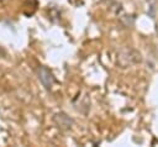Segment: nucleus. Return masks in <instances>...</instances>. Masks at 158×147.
Instances as JSON below:
<instances>
[{
    "instance_id": "7ed1b4c3",
    "label": "nucleus",
    "mask_w": 158,
    "mask_h": 147,
    "mask_svg": "<svg viewBox=\"0 0 158 147\" xmlns=\"http://www.w3.org/2000/svg\"><path fill=\"white\" fill-rule=\"evenodd\" d=\"M53 122L56 124V126L59 128V130H62V131H68V130H70L72 127H73V125H74V120L70 117V116H68L65 112H57V114H54V116H53Z\"/></svg>"
},
{
    "instance_id": "f03ea898",
    "label": "nucleus",
    "mask_w": 158,
    "mask_h": 147,
    "mask_svg": "<svg viewBox=\"0 0 158 147\" xmlns=\"http://www.w3.org/2000/svg\"><path fill=\"white\" fill-rule=\"evenodd\" d=\"M37 77L38 80L41 82V84L46 88V89H51L53 86V84L56 83V77L53 75L52 70L48 69L47 67H38L37 68Z\"/></svg>"
},
{
    "instance_id": "20e7f679",
    "label": "nucleus",
    "mask_w": 158,
    "mask_h": 147,
    "mask_svg": "<svg viewBox=\"0 0 158 147\" xmlns=\"http://www.w3.org/2000/svg\"><path fill=\"white\" fill-rule=\"evenodd\" d=\"M156 32H157V35H158V22H157V25H156Z\"/></svg>"
},
{
    "instance_id": "f257e3e1",
    "label": "nucleus",
    "mask_w": 158,
    "mask_h": 147,
    "mask_svg": "<svg viewBox=\"0 0 158 147\" xmlns=\"http://www.w3.org/2000/svg\"><path fill=\"white\" fill-rule=\"evenodd\" d=\"M142 62L141 53L131 47L121 48L116 54V63L120 68H128Z\"/></svg>"
},
{
    "instance_id": "39448f33",
    "label": "nucleus",
    "mask_w": 158,
    "mask_h": 147,
    "mask_svg": "<svg viewBox=\"0 0 158 147\" xmlns=\"http://www.w3.org/2000/svg\"><path fill=\"white\" fill-rule=\"evenodd\" d=\"M0 1H5V0H0Z\"/></svg>"
}]
</instances>
